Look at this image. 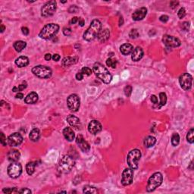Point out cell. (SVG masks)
Returning a JSON list of instances; mask_svg holds the SVG:
<instances>
[{
	"label": "cell",
	"instance_id": "6da1fadb",
	"mask_svg": "<svg viewBox=\"0 0 194 194\" xmlns=\"http://www.w3.org/2000/svg\"><path fill=\"white\" fill-rule=\"evenodd\" d=\"M101 30H102V23L99 20H93L91 22L88 29L83 33V39L89 42L92 41L97 37Z\"/></svg>",
	"mask_w": 194,
	"mask_h": 194
},
{
	"label": "cell",
	"instance_id": "7a4b0ae2",
	"mask_svg": "<svg viewBox=\"0 0 194 194\" xmlns=\"http://www.w3.org/2000/svg\"><path fill=\"white\" fill-rule=\"evenodd\" d=\"M93 73L96 76L100 79L103 83L108 84L112 81V75L109 73V71L104 65L100 63H96L92 67Z\"/></svg>",
	"mask_w": 194,
	"mask_h": 194
},
{
	"label": "cell",
	"instance_id": "3957f363",
	"mask_svg": "<svg viewBox=\"0 0 194 194\" xmlns=\"http://www.w3.org/2000/svg\"><path fill=\"white\" fill-rule=\"evenodd\" d=\"M74 164L75 161L72 156L69 155L64 156L58 163V171L62 174L69 173L74 166Z\"/></svg>",
	"mask_w": 194,
	"mask_h": 194
},
{
	"label": "cell",
	"instance_id": "277c9868",
	"mask_svg": "<svg viewBox=\"0 0 194 194\" xmlns=\"http://www.w3.org/2000/svg\"><path fill=\"white\" fill-rule=\"evenodd\" d=\"M59 26L56 24H48L45 25L39 33V37L44 40H49L58 33Z\"/></svg>",
	"mask_w": 194,
	"mask_h": 194
},
{
	"label": "cell",
	"instance_id": "5b68a950",
	"mask_svg": "<svg viewBox=\"0 0 194 194\" xmlns=\"http://www.w3.org/2000/svg\"><path fill=\"white\" fill-rule=\"evenodd\" d=\"M141 152L140 150L135 149L129 152L127 157V162L130 168L133 170L137 169L139 166V161L140 160Z\"/></svg>",
	"mask_w": 194,
	"mask_h": 194
},
{
	"label": "cell",
	"instance_id": "8992f818",
	"mask_svg": "<svg viewBox=\"0 0 194 194\" xmlns=\"http://www.w3.org/2000/svg\"><path fill=\"white\" fill-rule=\"evenodd\" d=\"M163 176L160 172H156L149 177L146 186L147 192H152L162 184Z\"/></svg>",
	"mask_w": 194,
	"mask_h": 194
},
{
	"label": "cell",
	"instance_id": "52a82bcc",
	"mask_svg": "<svg viewBox=\"0 0 194 194\" xmlns=\"http://www.w3.org/2000/svg\"><path fill=\"white\" fill-rule=\"evenodd\" d=\"M32 73L37 77L42 79L49 78L52 76V71L50 67L44 65H37L32 68Z\"/></svg>",
	"mask_w": 194,
	"mask_h": 194
},
{
	"label": "cell",
	"instance_id": "ba28073f",
	"mask_svg": "<svg viewBox=\"0 0 194 194\" xmlns=\"http://www.w3.org/2000/svg\"><path fill=\"white\" fill-rule=\"evenodd\" d=\"M67 107L74 112H77L81 106V100L77 94L70 95L67 99Z\"/></svg>",
	"mask_w": 194,
	"mask_h": 194
},
{
	"label": "cell",
	"instance_id": "9c48e42d",
	"mask_svg": "<svg viewBox=\"0 0 194 194\" xmlns=\"http://www.w3.org/2000/svg\"><path fill=\"white\" fill-rule=\"evenodd\" d=\"M56 1H49L46 2L44 6L41 8V15L42 17H49L54 15L56 11Z\"/></svg>",
	"mask_w": 194,
	"mask_h": 194
},
{
	"label": "cell",
	"instance_id": "30bf717a",
	"mask_svg": "<svg viewBox=\"0 0 194 194\" xmlns=\"http://www.w3.org/2000/svg\"><path fill=\"white\" fill-rule=\"evenodd\" d=\"M22 173V166L18 162H12L8 167V175L13 179L17 178Z\"/></svg>",
	"mask_w": 194,
	"mask_h": 194
},
{
	"label": "cell",
	"instance_id": "8fae6325",
	"mask_svg": "<svg viewBox=\"0 0 194 194\" xmlns=\"http://www.w3.org/2000/svg\"><path fill=\"white\" fill-rule=\"evenodd\" d=\"M193 77L190 74L185 73L179 77V83L181 85V88L184 90H189L192 87Z\"/></svg>",
	"mask_w": 194,
	"mask_h": 194
},
{
	"label": "cell",
	"instance_id": "7c38bea8",
	"mask_svg": "<svg viewBox=\"0 0 194 194\" xmlns=\"http://www.w3.org/2000/svg\"><path fill=\"white\" fill-rule=\"evenodd\" d=\"M162 42L164 44L170 48H176L181 46V42L177 37L170 36V35H164L162 38Z\"/></svg>",
	"mask_w": 194,
	"mask_h": 194
},
{
	"label": "cell",
	"instance_id": "4fadbf2b",
	"mask_svg": "<svg viewBox=\"0 0 194 194\" xmlns=\"http://www.w3.org/2000/svg\"><path fill=\"white\" fill-rule=\"evenodd\" d=\"M134 179V171L131 168H125L122 173L121 183L123 186H128L131 185Z\"/></svg>",
	"mask_w": 194,
	"mask_h": 194
},
{
	"label": "cell",
	"instance_id": "5bb4252c",
	"mask_svg": "<svg viewBox=\"0 0 194 194\" xmlns=\"http://www.w3.org/2000/svg\"><path fill=\"white\" fill-rule=\"evenodd\" d=\"M23 140V136L19 133H14L8 137V144L12 147L17 146L22 143Z\"/></svg>",
	"mask_w": 194,
	"mask_h": 194
},
{
	"label": "cell",
	"instance_id": "9a60e30c",
	"mask_svg": "<svg viewBox=\"0 0 194 194\" xmlns=\"http://www.w3.org/2000/svg\"><path fill=\"white\" fill-rule=\"evenodd\" d=\"M102 124L97 120H92L88 125L89 132L93 135L99 134L102 131Z\"/></svg>",
	"mask_w": 194,
	"mask_h": 194
},
{
	"label": "cell",
	"instance_id": "2e32d148",
	"mask_svg": "<svg viewBox=\"0 0 194 194\" xmlns=\"http://www.w3.org/2000/svg\"><path fill=\"white\" fill-rule=\"evenodd\" d=\"M147 14V8L146 7H142L136 9L132 15V18L134 21H141L146 16Z\"/></svg>",
	"mask_w": 194,
	"mask_h": 194
},
{
	"label": "cell",
	"instance_id": "e0dca14e",
	"mask_svg": "<svg viewBox=\"0 0 194 194\" xmlns=\"http://www.w3.org/2000/svg\"><path fill=\"white\" fill-rule=\"evenodd\" d=\"M76 143H77L78 146L80 147V149L82 150L83 152H87L90 149V144H89L87 141L85 140L82 135H78V136H77Z\"/></svg>",
	"mask_w": 194,
	"mask_h": 194
},
{
	"label": "cell",
	"instance_id": "ac0fdd59",
	"mask_svg": "<svg viewBox=\"0 0 194 194\" xmlns=\"http://www.w3.org/2000/svg\"><path fill=\"white\" fill-rule=\"evenodd\" d=\"M67 123L71 125V127H73L74 128L76 129H81V121L76 116L73 115H70L67 116Z\"/></svg>",
	"mask_w": 194,
	"mask_h": 194
},
{
	"label": "cell",
	"instance_id": "d6986e66",
	"mask_svg": "<svg viewBox=\"0 0 194 194\" xmlns=\"http://www.w3.org/2000/svg\"><path fill=\"white\" fill-rule=\"evenodd\" d=\"M143 50L141 47L137 46L132 52L131 58L134 62H138L143 58Z\"/></svg>",
	"mask_w": 194,
	"mask_h": 194
},
{
	"label": "cell",
	"instance_id": "ffe728a7",
	"mask_svg": "<svg viewBox=\"0 0 194 194\" xmlns=\"http://www.w3.org/2000/svg\"><path fill=\"white\" fill-rule=\"evenodd\" d=\"M7 157H8V161H10L11 162H16L19 160L20 157H21V153L18 150L12 149L8 152Z\"/></svg>",
	"mask_w": 194,
	"mask_h": 194
},
{
	"label": "cell",
	"instance_id": "44dd1931",
	"mask_svg": "<svg viewBox=\"0 0 194 194\" xmlns=\"http://www.w3.org/2000/svg\"><path fill=\"white\" fill-rule=\"evenodd\" d=\"M63 135L65 138L69 142H72L75 138V134L74 132L73 129L71 127H65L63 130Z\"/></svg>",
	"mask_w": 194,
	"mask_h": 194
},
{
	"label": "cell",
	"instance_id": "7402d4cb",
	"mask_svg": "<svg viewBox=\"0 0 194 194\" xmlns=\"http://www.w3.org/2000/svg\"><path fill=\"white\" fill-rule=\"evenodd\" d=\"M38 94L36 92H31L27 95L24 99L25 103L27 104H34L38 100Z\"/></svg>",
	"mask_w": 194,
	"mask_h": 194
},
{
	"label": "cell",
	"instance_id": "603a6c76",
	"mask_svg": "<svg viewBox=\"0 0 194 194\" xmlns=\"http://www.w3.org/2000/svg\"><path fill=\"white\" fill-rule=\"evenodd\" d=\"M110 37V31L108 29H104L101 30L99 33L97 38H98L99 41L101 42H104L107 41Z\"/></svg>",
	"mask_w": 194,
	"mask_h": 194
},
{
	"label": "cell",
	"instance_id": "cb8c5ba5",
	"mask_svg": "<svg viewBox=\"0 0 194 194\" xmlns=\"http://www.w3.org/2000/svg\"><path fill=\"white\" fill-rule=\"evenodd\" d=\"M77 59L78 58H76V57H70V56L65 57L62 61V65L64 67H68V66L73 65L77 63Z\"/></svg>",
	"mask_w": 194,
	"mask_h": 194
},
{
	"label": "cell",
	"instance_id": "d4e9b609",
	"mask_svg": "<svg viewBox=\"0 0 194 194\" xmlns=\"http://www.w3.org/2000/svg\"><path fill=\"white\" fill-rule=\"evenodd\" d=\"M29 58L26 56H20L15 60V65L19 67H24L29 65Z\"/></svg>",
	"mask_w": 194,
	"mask_h": 194
},
{
	"label": "cell",
	"instance_id": "484cf974",
	"mask_svg": "<svg viewBox=\"0 0 194 194\" xmlns=\"http://www.w3.org/2000/svg\"><path fill=\"white\" fill-rule=\"evenodd\" d=\"M120 51L124 56H128L134 51V46L130 43H124L120 47Z\"/></svg>",
	"mask_w": 194,
	"mask_h": 194
},
{
	"label": "cell",
	"instance_id": "4316f807",
	"mask_svg": "<svg viewBox=\"0 0 194 194\" xmlns=\"http://www.w3.org/2000/svg\"><path fill=\"white\" fill-rule=\"evenodd\" d=\"M40 131L38 128H34L31 131L29 135V138L31 139V140L33 141V142H37L40 139Z\"/></svg>",
	"mask_w": 194,
	"mask_h": 194
},
{
	"label": "cell",
	"instance_id": "83f0119b",
	"mask_svg": "<svg viewBox=\"0 0 194 194\" xmlns=\"http://www.w3.org/2000/svg\"><path fill=\"white\" fill-rule=\"evenodd\" d=\"M156 142V139L152 136H148L147 137H146L144 140V146H146V148H150L155 145Z\"/></svg>",
	"mask_w": 194,
	"mask_h": 194
},
{
	"label": "cell",
	"instance_id": "f1b7e54d",
	"mask_svg": "<svg viewBox=\"0 0 194 194\" xmlns=\"http://www.w3.org/2000/svg\"><path fill=\"white\" fill-rule=\"evenodd\" d=\"M26 46H27V43H26V42H24V41H22V40L16 41V42L14 43V48H15V49L16 51L18 52H21V51H22V50H23L26 47Z\"/></svg>",
	"mask_w": 194,
	"mask_h": 194
},
{
	"label": "cell",
	"instance_id": "f546056e",
	"mask_svg": "<svg viewBox=\"0 0 194 194\" xmlns=\"http://www.w3.org/2000/svg\"><path fill=\"white\" fill-rule=\"evenodd\" d=\"M36 165H37V164H36L35 161H31V162L27 164V165H26V171H27L28 175H32L34 173Z\"/></svg>",
	"mask_w": 194,
	"mask_h": 194
},
{
	"label": "cell",
	"instance_id": "4dcf8cb0",
	"mask_svg": "<svg viewBox=\"0 0 194 194\" xmlns=\"http://www.w3.org/2000/svg\"><path fill=\"white\" fill-rule=\"evenodd\" d=\"M83 192L84 193H98V190L96 187L92 186H90V185H87V186H84L83 189Z\"/></svg>",
	"mask_w": 194,
	"mask_h": 194
},
{
	"label": "cell",
	"instance_id": "1f68e13d",
	"mask_svg": "<svg viewBox=\"0 0 194 194\" xmlns=\"http://www.w3.org/2000/svg\"><path fill=\"white\" fill-rule=\"evenodd\" d=\"M180 143V136L178 134L175 133L172 136H171V143L174 146H177Z\"/></svg>",
	"mask_w": 194,
	"mask_h": 194
},
{
	"label": "cell",
	"instance_id": "d6a6232c",
	"mask_svg": "<svg viewBox=\"0 0 194 194\" xmlns=\"http://www.w3.org/2000/svg\"><path fill=\"white\" fill-rule=\"evenodd\" d=\"M194 130L193 128H191L190 130L188 133H187V135H186V140H187V142L190 143H193L194 142Z\"/></svg>",
	"mask_w": 194,
	"mask_h": 194
},
{
	"label": "cell",
	"instance_id": "836d02e7",
	"mask_svg": "<svg viewBox=\"0 0 194 194\" xmlns=\"http://www.w3.org/2000/svg\"><path fill=\"white\" fill-rule=\"evenodd\" d=\"M159 99H160V103L159 107L165 106L166 102H167V96L165 92H160L159 93Z\"/></svg>",
	"mask_w": 194,
	"mask_h": 194
},
{
	"label": "cell",
	"instance_id": "e575fe53",
	"mask_svg": "<svg viewBox=\"0 0 194 194\" xmlns=\"http://www.w3.org/2000/svg\"><path fill=\"white\" fill-rule=\"evenodd\" d=\"M106 65H107L108 67H111L112 68H115L116 66H117V61L115 59H112V58H109L106 60Z\"/></svg>",
	"mask_w": 194,
	"mask_h": 194
},
{
	"label": "cell",
	"instance_id": "d590c367",
	"mask_svg": "<svg viewBox=\"0 0 194 194\" xmlns=\"http://www.w3.org/2000/svg\"><path fill=\"white\" fill-rule=\"evenodd\" d=\"M81 73L83 75H86V76H90V75L92 74V70L90 68V67H83L81 69Z\"/></svg>",
	"mask_w": 194,
	"mask_h": 194
},
{
	"label": "cell",
	"instance_id": "8d00e7d4",
	"mask_svg": "<svg viewBox=\"0 0 194 194\" xmlns=\"http://www.w3.org/2000/svg\"><path fill=\"white\" fill-rule=\"evenodd\" d=\"M2 192L4 193H18V190H17L16 187H13V188H4L2 190Z\"/></svg>",
	"mask_w": 194,
	"mask_h": 194
},
{
	"label": "cell",
	"instance_id": "74e56055",
	"mask_svg": "<svg viewBox=\"0 0 194 194\" xmlns=\"http://www.w3.org/2000/svg\"><path fill=\"white\" fill-rule=\"evenodd\" d=\"M129 37H131V39H136L139 37V32L137 31V30L136 29H133L131 30V32L129 33Z\"/></svg>",
	"mask_w": 194,
	"mask_h": 194
},
{
	"label": "cell",
	"instance_id": "f35d334b",
	"mask_svg": "<svg viewBox=\"0 0 194 194\" xmlns=\"http://www.w3.org/2000/svg\"><path fill=\"white\" fill-rule=\"evenodd\" d=\"M186 15V10L184 8H181L177 12V16L180 19H182Z\"/></svg>",
	"mask_w": 194,
	"mask_h": 194
},
{
	"label": "cell",
	"instance_id": "ab89813d",
	"mask_svg": "<svg viewBox=\"0 0 194 194\" xmlns=\"http://www.w3.org/2000/svg\"><path fill=\"white\" fill-rule=\"evenodd\" d=\"M124 91L125 96L129 97V96L131 95V93H132V87H131V86H126V87H124Z\"/></svg>",
	"mask_w": 194,
	"mask_h": 194
},
{
	"label": "cell",
	"instance_id": "60d3db41",
	"mask_svg": "<svg viewBox=\"0 0 194 194\" xmlns=\"http://www.w3.org/2000/svg\"><path fill=\"white\" fill-rule=\"evenodd\" d=\"M2 146H6L8 144V140H6V137L3 133H1V140H0Z\"/></svg>",
	"mask_w": 194,
	"mask_h": 194
},
{
	"label": "cell",
	"instance_id": "b9f144b4",
	"mask_svg": "<svg viewBox=\"0 0 194 194\" xmlns=\"http://www.w3.org/2000/svg\"><path fill=\"white\" fill-rule=\"evenodd\" d=\"M181 28H182L184 31H188L189 29H190V23L186 22V21L184 22V23L182 24V25H181Z\"/></svg>",
	"mask_w": 194,
	"mask_h": 194
},
{
	"label": "cell",
	"instance_id": "7bdbcfd3",
	"mask_svg": "<svg viewBox=\"0 0 194 194\" xmlns=\"http://www.w3.org/2000/svg\"><path fill=\"white\" fill-rule=\"evenodd\" d=\"M71 29L69 28V27H65L63 29V33L64 35H65V36H70L71 34Z\"/></svg>",
	"mask_w": 194,
	"mask_h": 194
},
{
	"label": "cell",
	"instance_id": "ee69618b",
	"mask_svg": "<svg viewBox=\"0 0 194 194\" xmlns=\"http://www.w3.org/2000/svg\"><path fill=\"white\" fill-rule=\"evenodd\" d=\"M31 190L27 188H22L21 190H18V193H23V194H28L31 193Z\"/></svg>",
	"mask_w": 194,
	"mask_h": 194
},
{
	"label": "cell",
	"instance_id": "f6af8a7d",
	"mask_svg": "<svg viewBox=\"0 0 194 194\" xmlns=\"http://www.w3.org/2000/svg\"><path fill=\"white\" fill-rule=\"evenodd\" d=\"M77 10H78V8H77L76 6H71V7L68 9V12L70 13H76L77 12Z\"/></svg>",
	"mask_w": 194,
	"mask_h": 194
},
{
	"label": "cell",
	"instance_id": "bcb514c9",
	"mask_svg": "<svg viewBox=\"0 0 194 194\" xmlns=\"http://www.w3.org/2000/svg\"><path fill=\"white\" fill-rule=\"evenodd\" d=\"M169 19V17L168 15H161V17H159V20L161 21V22H163V23H166L168 21Z\"/></svg>",
	"mask_w": 194,
	"mask_h": 194
},
{
	"label": "cell",
	"instance_id": "7dc6e473",
	"mask_svg": "<svg viewBox=\"0 0 194 194\" xmlns=\"http://www.w3.org/2000/svg\"><path fill=\"white\" fill-rule=\"evenodd\" d=\"M179 5V2H176V1H171V3H170V6H171V8H173V9H175V8H176Z\"/></svg>",
	"mask_w": 194,
	"mask_h": 194
},
{
	"label": "cell",
	"instance_id": "c3c4849f",
	"mask_svg": "<svg viewBox=\"0 0 194 194\" xmlns=\"http://www.w3.org/2000/svg\"><path fill=\"white\" fill-rule=\"evenodd\" d=\"M21 31H22V33H23L24 35H25V36L28 35L30 33L29 29H28V28H27V27H22V28H21Z\"/></svg>",
	"mask_w": 194,
	"mask_h": 194
},
{
	"label": "cell",
	"instance_id": "681fc988",
	"mask_svg": "<svg viewBox=\"0 0 194 194\" xmlns=\"http://www.w3.org/2000/svg\"><path fill=\"white\" fill-rule=\"evenodd\" d=\"M150 99H151V101H152V103L158 104V98L156 95H152L151 97H150Z\"/></svg>",
	"mask_w": 194,
	"mask_h": 194
},
{
	"label": "cell",
	"instance_id": "f907efd6",
	"mask_svg": "<svg viewBox=\"0 0 194 194\" xmlns=\"http://www.w3.org/2000/svg\"><path fill=\"white\" fill-rule=\"evenodd\" d=\"M83 76H84V75L81 72H78V73L76 74V79H77V81H82L83 79Z\"/></svg>",
	"mask_w": 194,
	"mask_h": 194
},
{
	"label": "cell",
	"instance_id": "816d5d0a",
	"mask_svg": "<svg viewBox=\"0 0 194 194\" xmlns=\"http://www.w3.org/2000/svg\"><path fill=\"white\" fill-rule=\"evenodd\" d=\"M60 58H61V57H60V56L58 54H55V55H53V56H52V59H53L55 62H58V61H59Z\"/></svg>",
	"mask_w": 194,
	"mask_h": 194
},
{
	"label": "cell",
	"instance_id": "f5cc1de1",
	"mask_svg": "<svg viewBox=\"0 0 194 194\" xmlns=\"http://www.w3.org/2000/svg\"><path fill=\"white\" fill-rule=\"evenodd\" d=\"M17 87V90H18V91H21L23 90H24L26 87H27V85L26 84H20L18 85V87Z\"/></svg>",
	"mask_w": 194,
	"mask_h": 194
},
{
	"label": "cell",
	"instance_id": "db71d44e",
	"mask_svg": "<svg viewBox=\"0 0 194 194\" xmlns=\"http://www.w3.org/2000/svg\"><path fill=\"white\" fill-rule=\"evenodd\" d=\"M78 20L79 18L77 17H74L70 21V24H74L75 23H77V21H78Z\"/></svg>",
	"mask_w": 194,
	"mask_h": 194
},
{
	"label": "cell",
	"instance_id": "11a10c76",
	"mask_svg": "<svg viewBox=\"0 0 194 194\" xmlns=\"http://www.w3.org/2000/svg\"><path fill=\"white\" fill-rule=\"evenodd\" d=\"M44 58H45V59L46 60V61H49V60L51 59V58H52V55H51V54H50V53L46 54V55H45Z\"/></svg>",
	"mask_w": 194,
	"mask_h": 194
},
{
	"label": "cell",
	"instance_id": "9f6ffc18",
	"mask_svg": "<svg viewBox=\"0 0 194 194\" xmlns=\"http://www.w3.org/2000/svg\"><path fill=\"white\" fill-rule=\"evenodd\" d=\"M78 23L79 25H80L81 27H83V26L84 25V20L83 19V18H81V17H80L78 20Z\"/></svg>",
	"mask_w": 194,
	"mask_h": 194
},
{
	"label": "cell",
	"instance_id": "6f0895ef",
	"mask_svg": "<svg viewBox=\"0 0 194 194\" xmlns=\"http://www.w3.org/2000/svg\"><path fill=\"white\" fill-rule=\"evenodd\" d=\"M15 97L17 99H23L24 94H23V93H21V92H18V93L16 95Z\"/></svg>",
	"mask_w": 194,
	"mask_h": 194
},
{
	"label": "cell",
	"instance_id": "680465c9",
	"mask_svg": "<svg viewBox=\"0 0 194 194\" xmlns=\"http://www.w3.org/2000/svg\"><path fill=\"white\" fill-rule=\"evenodd\" d=\"M124 21H123V17H120L119 20V26H121V25L123 24Z\"/></svg>",
	"mask_w": 194,
	"mask_h": 194
},
{
	"label": "cell",
	"instance_id": "91938a15",
	"mask_svg": "<svg viewBox=\"0 0 194 194\" xmlns=\"http://www.w3.org/2000/svg\"><path fill=\"white\" fill-rule=\"evenodd\" d=\"M5 29H6V27H5V26L3 24L1 25V32H3V31H5Z\"/></svg>",
	"mask_w": 194,
	"mask_h": 194
},
{
	"label": "cell",
	"instance_id": "94428289",
	"mask_svg": "<svg viewBox=\"0 0 194 194\" xmlns=\"http://www.w3.org/2000/svg\"><path fill=\"white\" fill-rule=\"evenodd\" d=\"M12 91L15 92H18V90H17V87H14L13 89H12Z\"/></svg>",
	"mask_w": 194,
	"mask_h": 194
}]
</instances>
